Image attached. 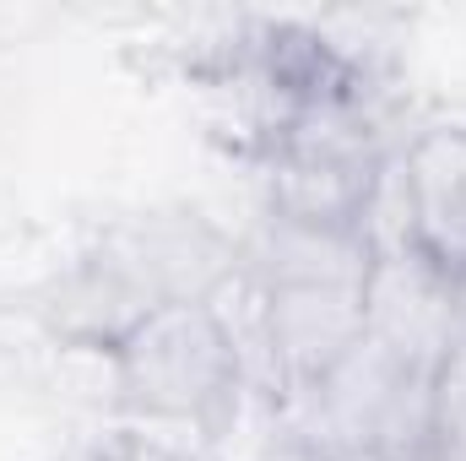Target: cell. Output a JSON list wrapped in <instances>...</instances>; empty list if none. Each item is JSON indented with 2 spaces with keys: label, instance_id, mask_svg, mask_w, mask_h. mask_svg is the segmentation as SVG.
I'll list each match as a JSON object with an SVG mask.
<instances>
[{
  "label": "cell",
  "instance_id": "6da1fadb",
  "mask_svg": "<svg viewBox=\"0 0 466 461\" xmlns=\"http://www.w3.org/2000/svg\"><path fill=\"white\" fill-rule=\"evenodd\" d=\"M115 380L141 418L207 424L238 391V343L207 299H174L130 321L115 343Z\"/></svg>",
  "mask_w": 466,
  "mask_h": 461
},
{
  "label": "cell",
  "instance_id": "7a4b0ae2",
  "mask_svg": "<svg viewBox=\"0 0 466 461\" xmlns=\"http://www.w3.org/2000/svg\"><path fill=\"white\" fill-rule=\"evenodd\" d=\"M440 277H466V125L423 130L401 158V244Z\"/></svg>",
  "mask_w": 466,
  "mask_h": 461
},
{
  "label": "cell",
  "instance_id": "3957f363",
  "mask_svg": "<svg viewBox=\"0 0 466 461\" xmlns=\"http://www.w3.org/2000/svg\"><path fill=\"white\" fill-rule=\"evenodd\" d=\"M451 315H456V337L451 343H466V277L451 282Z\"/></svg>",
  "mask_w": 466,
  "mask_h": 461
},
{
  "label": "cell",
  "instance_id": "277c9868",
  "mask_svg": "<svg viewBox=\"0 0 466 461\" xmlns=\"http://www.w3.org/2000/svg\"><path fill=\"white\" fill-rule=\"evenodd\" d=\"M125 461H168L163 451H136V456H125Z\"/></svg>",
  "mask_w": 466,
  "mask_h": 461
}]
</instances>
